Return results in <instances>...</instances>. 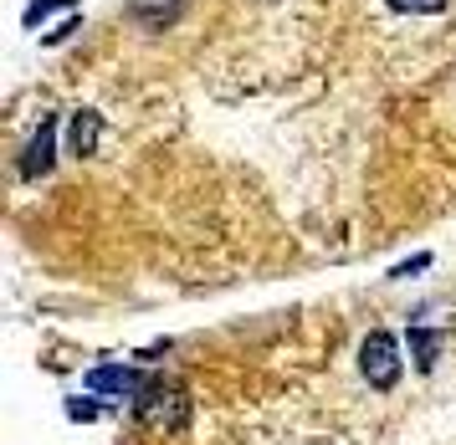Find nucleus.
I'll list each match as a JSON object with an SVG mask.
<instances>
[{
	"mask_svg": "<svg viewBox=\"0 0 456 445\" xmlns=\"http://www.w3.org/2000/svg\"><path fill=\"white\" fill-rule=\"evenodd\" d=\"M57 5H62V0H37V5L26 11V26H37V20H42L46 11H57Z\"/></svg>",
	"mask_w": 456,
	"mask_h": 445,
	"instance_id": "nucleus-9",
	"label": "nucleus"
},
{
	"mask_svg": "<svg viewBox=\"0 0 456 445\" xmlns=\"http://www.w3.org/2000/svg\"><path fill=\"white\" fill-rule=\"evenodd\" d=\"M395 11H411V16H441L452 0H390Z\"/></svg>",
	"mask_w": 456,
	"mask_h": 445,
	"instance_id": "nucleus-8",
	"label": "nucleus"
},
{
	"mask_svg": "<svg viewBox=\"0 0 456 445\" xmlns=\"http://www.w3.org/2000/svg\"><path fill=\"white\" fill-rule=\"evenodd\" d=\"M52 143H57V123L42 118L37 139H31V149L21 154V174H26V180H31V174H46V169H52Z\"/></svg>",
	"mask_w": 456,
	"mask_h": 445,
	"instance_id": "nucleus-3",
	"label": "nucleus"
},
{
	"mask_svg": "<svg viewBox=\"0 0 456 445\" xmlns=\"http://www.w3.org/2000/svg\"><path fill=\"white\" fill-rule=\"evenodd\" d=\"M411 353H415V368H436V333L431 328H411Z\"/></svg>",
	"mask_w": 456,
	"mask_h": 445,
	"instance_id": "nucleus-7",
	"label": "nucleus"
},
{
	"mask_svg": "<svg viewBox=\"0 0 456 445\" xmlns=\"http://www.w3.org/2000/svg\"><path fill=\"white\" fill-rule=\"evenodd\" d=\"M67 415H72V420H93V415H98V409L87 405V400H72V405H67Z\"/></svg>",
	"mask_w": 456,
	"mask_h": 445,
	"instance_id": "nucleus-10",
	"label": "nucleus"
},
{
	"mask_svg": "<svg viewBox=\"0 0 456 445\" xmlns=\"http://www.w3.org/2000/svg\"><path fill=\"white\" fill-rule=\"evenodd\" d=\"M180 11H185V0H128V16L144 20V26H154V31H159L165 20H175Z\"/></svg>",
	"mask_w": 456,
	"mask_h": 445,
	"instance_id": "nucleus-4",
	"label": "nucleus"
},
{
	"mask_svg": "<svg viewBox=\"0 0 456 445\" xmlns=\"http://www.w3.org/2000/svg\"><path fill=\"white\" fill-rule=\"evenodd\" d=\"M185 389L180 384H149L144 394H139V415H144L154 430H175V425H185Z\"/></svg>",
	"mask_w": 456,
	"mask_h": 445,
	"instance_id": "nucleus-1",
	"label": "nucleus"
},
{
	"mask_svg": "<svg viewBox=\"0 0 456 445\" xmlns=\"http://www.w3.org/2000/svg\"><path fill=\"white\" fill-rule=\"evenodd\" d=\"M87 384L93 389H103V394H134V389H139V374H134V368H93V379H87Z\"/></svg>",
	"mask_w": 456,
	"mask_h": 445,
	"instance_id": "nucleus-5",
	"label": "nucleus"
},
{
	"mask_svg": "<svg viewBox=\"0 0 456 445\" xmlns=\"http://www.w3.org/2000/svg\"><path fill=\"white\" fill-rule=\"evenodd\" d=\"M359 368H364V379L374 389H390L400 379V348H395L390 333H370L364 348H359Z\"/></svg>",
	"mask_w": 456,
	"mask_h": 445,
	"instance_id": "nucleus-2",
	"label": "nucleus"
},
{
	"mask_svg": "<svg viewBox=\"0 0 456 445\" xmlns=\"http://www.w3.org/2000/svg\"><path fill=\"white\" fill-rule=\"evenodd\" d=\"M93 149H98V113H77L72 118V154L87 159Z\"/></svg>",
	"mask_w": 456,
	"mask_h": 445,
	"instance_id": "nucleus-6",
	"label": "nucleus"
}]
</instances>
